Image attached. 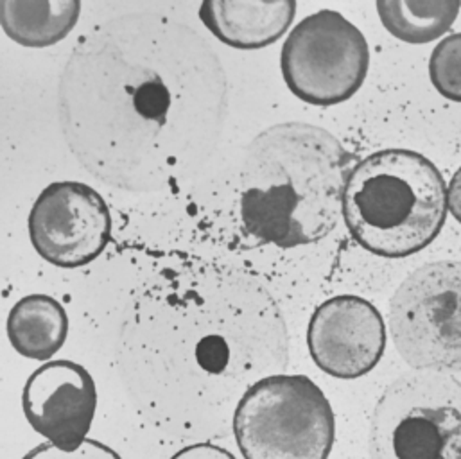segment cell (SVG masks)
<instances>
[{"label":"cell","mask_w":461,"mask_h":459,"mask_svg":"<svg viewBox=\"0 0 461 459\" xmlns=\"http://www.w3.org/2000/svg\"><path fill=\"white\" fill-rule=\"evenodd\" d=\"M229 79L211 41L158 13L113 16L83 34L58 83L61 135L99 184L160 193L211 160Z\"/></svg>","instance_id":"1"},{"label":"cell","mask_w":461,"mask_h":459,"mask_svg":"<svg viewBox=\"0 0 461 459\" xmlns=\"http://www.w3.org/2000/svg\"><path fill=\"white\" fill-rule=\"evenodd\" d=\"M119 356L135 372L198 388H251L287 364L289 334L275 296L255 274L196 264L140 287L121 325Z\"/></svg>","instance_id":"2"},{"label":"cell","mask_w":461,"mask_h":459,"mask_svg":"<svg viewBox=\"0 0 461 459\" xmlns=\"http://www.w3.org/2000/svg\"><path fill=\"white\" fill-rule=\"evenodd\" d=\"M347 151L327 130L282 122L248 146L240 220L266 244L296 248L325 238L343 216Z\"/></svg>","instance_id":"3"},{"label":"cell","mask_w":461,"mask_h":459,"mask_svg":"<svg viewBox=\"0 0 461 459\" xmlns=\"http://www.w3.org/2000/svg\"><path fill=\"white\" fill-rule=\"evenodd\" d=\"M447 185L422 155L384 149L359 162L347 178L343 220L366 251L404 258L428 248L447 220Z\"/></svg>","instance_id":"4"},{"label":"cell","mask_w":461,"mask_h":459,"mask_svg":"<svg viewBox=\"0 0 461 459\" xmlns=\"http://www.w3.org/2000/svg\"><path fill=\"white\" fill-rule=\"evenodd\" d=\"M233 435L244 459H327L336 440V418L309 377L278 374L240 397Z\"/></svg>","instance_id":"5"},{"label":"cell","mask_w":461,"mask_h":459,"mask_svg":"<svg viewBox=\"0 0 461 459\" xmlns=\"http://www.w3.org/2000/svg\"><path fill=\"white\" fill-rule=\"evenodd\" d=\"M372 459H461V382L408 374L392 382L370 420Z\"/></svg>","instance_id":"6"},{"label":"cell","mask_w":461,"mask_h":459,"mask_svg":"<svg viewBox=\"0 0 461 459\" xmlns=\"http://www.w3.org/2000/svg\"><path fill=\"white\" fill-rule=\"evenodd\" d=\"M399 356L415 370H461V262H429L410 273L390 302Z\"/></svg>","instance_id":"7"},{"label":"cell","mask_w":461,"mask_h":459,"mask_svg":"<svg viewBox=\"0 0 461 459\" xmlns=\"http://www.w3.org/2000/svg\"><path fill=\"white\" fill-rule=\"evenodd\" d=\"M368 67L365 34L332 9L316 11L296 23L280 54L287 88L314 106L348 101L363 86Z\"/></svg>","instance_id":"8"},{"label":"cell","mask_w":461,"mask_h":459,"mask_svg":"<svg viewBox=\"0 0 461 459\" xmlns=\"http://www.w3.org/2000/svg\"><path fill=\"white\" fill-rule=\"evenodd\" d=\"M112 237L103 196L79 182H56L41 191L29 214V238L52 266L74 269L94 262Z\"/></svg>","instance_id":"9"},{"label":"cell","mask_w":461,"mask_h":459,"mask_svg":"<svg viewBox=\"0 0 461 459\" xmlns=\"http://www.w3.org/2000/svg\"><path fill=\"white\" fill-rule=\"evenodd\" d=\"M307 345L321 372L336 379H357L379 364L386 348V327L370 302L341 294L312 312Z\"/></svg>","instance_id":"10"},{"label":"cell","mask_w":461,"mask_h":459,"mask_svg":"<svg viewBox=\"0 0 461 459\" xmlns=\"http://www.w3.org/2000/svg\"><path fill=\"white\" fill-rule=\"evenodd\" d=\"M22 408L29 426L49 444L74 451L86 440L95 417V382L77 363L49 361L27 379Z\"/></svg>","instance_id":"11"},{"label":"cell","mask_w":461,"mask_h":459,"mask_svg":"<svg viewBox=\"0 0 461 459\" xmlns=\"http://www.w3.org/2000/svg\"><path fill=\"white\" fill-rule=\"evenodd\" d=\"M296 14L294 0H209L202 23L225 45L255 50L280 40Z\"/></svg>","instance_id":"12"},{"label":"cell","mask_w":461,"mask_h":459,"mask_svg":"<svg viewBox=\"0 0 461 459\" xmlns=\"http://www.w3.org/2000/svg\"><path fill=\"white\" fill-rule=\"evenodd\" d=\"M5 330L11 346L20 356L49 363L67 341L68 318L52 296L29 294L11 307Z\"/></svg>","instance_id":"13"},{"label":"cell","mask_w":461,"mask_h":459,"mask_svg":"<svg viewBox=\"0 0 461 459\" xmlns=\"http://www.w3.org/2000/svg\"><path fill=\"white\" fill-rule=\"evenodd\" d=\"M81 13L77 0H2L0 25L22 47H50L65 40Z\"/></svg>","instance_id":"14"},{"label":"cell","mask_w":461,"mask_h":459,"mask_svg":"<svg viewBox=\"0 0 461 459\" xmlns=\"http://www.w3.org/2000/svg\"><path fill=\"white\" fill-rule=\"evenodd\" d=\"M460 0H383L377 13L397 40L424 45L438 40L460 14Z\"/></svg>","instance_id":"15"},{"label":"cell","mask_w":461,"mask_h":459,"mask_svg":"<svg viewBox=\"0 0 461 459\" xmlns=\"http://www.w3.org/2000/svg\"><path fill=\"white\" fill-rule=\"evenodd\" d=\"M429 77L440 95L461 103V32L444 38L429 59Z\"/></svg>","instance_id":"16"},{"label":"cell","mask_w":461,"mask_h":459,"mask_svg":"<svg viewBox=\"0 0 461 459\" xmlns=\"http://www.w3.org/2000/svg\"><path fill=\"white\" fill-rule=\"evenodd\" d=\"M22 459H122L113 449L108 446L95 442V440H85L77 449L74 451H63L52 444H41L29 451Z\"/></svg>","instance_id":"17"},{"label":"cell","mask_w":461,"mask_h":459,"mask_svg":"<svg viewBox=\"0 0 461 459\" xmlns=\"http://www.w3.org/2000/svg\"><path fill=\"white\" fill-rule=\"evenodd\" d=\"M171 459H235L227 449L214 444H196L178 451Z\"/></svg>","instance_id":"18"},{"label":"cell","mask_w":461,"mask_h":459,"mask_svg":"<svg viewBox=\"0 0 461 459\" xmlns=\"http://www.w3.org/2000/svg\"><path fill=\"white\" fill-rule=\"evenodd\" d=\"M447 205L455 220L461 225V167L447 187Z\"/></svg>","instance_id":"19"}]
</instances>
